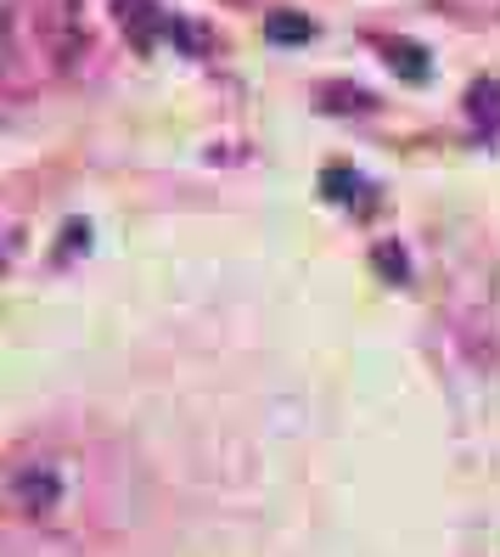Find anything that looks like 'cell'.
I'll list each match as a JSON object with an SVG mask.
<instances>
[{
	"label": "cell",
	"instance_id": "6da1fadb",
	"mask_svg": "<svg viewBox=\"0 0 500 557\" xmlns=\"http://www.w3.org/2000/svg\"><path fill=\"white\" fill-rule=\"evenodd\" d=\"M102 512V462L74 440L28 434L0 450V557H79Z\"/></svg>",
	"mask_w": 500,
	"mask_h": 557
},
{
	"label": "cell",
	"instance_id": "7a4b0ae2",
	"mask_svg": "<svg viewBox=\"0 0 500 557\" xmlns=\"http://www.w3.org/2000/svg\"><path fill=\"white\" fill-rule=\"evenodd\" d=\"M28 40L51 62V69H74L85 51V23H79V0H28Z\"/></svg>",
	"mask_w": 500,
	"mask_h": 557
},
{
	"label": "cell",
	"instance_id": "3957f363",
	"mask_svg": "<svg viewBox=\"0 0 500 557\" xmlns=\"http://www.w3.org/2000/svg\"><path fill=\"white\" fill-rule=\"evenodd\" d=\"M113 17H118V28H124V40L136 46V51H152L158 40H163V12L152 7V0H113Z\"/></svg>",
	"mask_w": 500,
	"mask_h": 557
},
{
	"label": "cell",
	"instance_id": "277c9868",
	"mask_svg": "<svg viewBox=\"0 0 500 557\" xmlns=\"http://www.w3.org/2000/svg\"><path fill=\"white\" fill-rule=\"evenodd\" d=\"M383 51H388V62L399 69V79H411V85H422L427 74H433V62H427V51L422 46H411V40H383Z\"/></svg>",
	"mask_w": 500,
	"mask_h": 557
},
{
	"label": "cell",
	"instance_id": "5b68a950",
	"mask_svg": "<svg viewBox=\"0 0 500 557\" xmlns=\"http://www.w3.org/2000/svg\"><path fill=\"white\" fill-rule=\"evenodd\" d=\"M321 186H326V198H332V203H354V209H372V203L360 198V191H372V186H365V181H360L354 170H338V163H332V170L321 175Z\"/></svg>",
	"mask_w": 500,
	"mask_h": 557
},
{
	"label": "cell",
	"instance_id": "8992f818",
	"mask_svg": "<svg viewBox=\"0 0 500 557\" xmlns=\"http://www.w3.org/2000/svg\"><path fill=\"white\" fill-rule=\"evenodd\" d=\"M466 108H473V119L495 136V129H500V85L495 79H478L473 90H466Z\"/></svg>",
	"mask_w": 500,
	"mask_h": 557
},
{
	"label": "cell",
	"instance_id": "52a82bcc",
	"mask_svg": "<svg viewBox=\"0 0 500 557\" xmlns=\"http://www.w3.org/2000/svg\"><path fill=\"white\" fill-rule=\"evenodd\" d=\"M264 35H271L276 46H292V40H310L315 23L298 17V12H271V17H264Z\"/></svg>",
	"mask_w": 500,
	"mask_h": 557
},
{
	"label": "cell",
	"instance_id": "ba28073f",
	"mask_svg": "<svg viewBox=\"0 0 500 557\" xmlns=\"http://www.w3.org/2000/svg\"><path fill=\"white\" fill-rule=\"evenodd\" d=\"M377 271L393 276V282H405V253H399L393 243H383V248H377Z\"/></svg>",
	"mask_w": 500,
	"mask_h": 557
}]
</instances>
